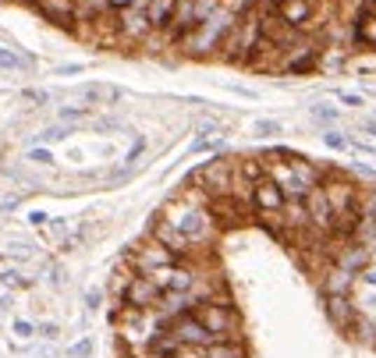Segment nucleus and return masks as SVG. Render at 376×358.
Wrapping results in <instances>:
<instances>
[{
  "label": "nucleus",
  "instance_id": "15",
  "mask_svg": "<svg viewBox=\"0 0 376 358\" xmlns=\"http://www.w3.org/2000/svg\"><path fill=\"white\" fill-rule=\"evenodd\" d=\"M355 43L376 50V0H365V8L355 18Z\"/></svg>",
  "mask_w": 376,
  "mask_h": 358
},
{
  "label": "nucleus",
  "instance_id": "13",
  "mask_svg": "<svg viewBox=\"0 0 376 358\" xmlns=\"http://www.w3.org/2000/svg\"><path fill=\"white\" fill-rule=\"evenodd\" d=\"M288 202V195L281 192V185L274 181V177H259V181L252 185V206L256 213H281Z\"/></svg>",
  "mask_w": 376,
  "mask_h": 358
},
{
  "label": "nucleus",
  "instance_id": "22",
  "mask_svg": "<svg viewBox=\"0 0 376 358\" xmlns=\"http://www.w3.org/2000/svg\"><path fill=\"white\" fill-rule=\"evenodd\" d=\"M323 146H327V149H334V153H344V149H351V139H348V135H341L337 128H330V132H323Z\"/></svg>",
  "mask_w": 376,
  "mask_h": 358
},
{
  "label": "nucleus",
  "instance_id": "29",
  "mask_svg": "<svg viewBox=\"0 0 376 358\" xmlns=\"http://www.w3.org/2000/svg\"><path fill=\"white\" fill-rule=\"evenodd\" d=\"M15 333H18V337H25V340H29V337H32V333H36V326H32V323H29V319H18V323H15Z\"/></svg>",
  "mask_w": 376,
  "mask_h": 358
},
{
  "label": "nucleus",
  "instance_id": "8",
  "mask_svg": "<svg viewBox=\"0 0 376 358\" xmlns=\"http://www.w3.org/2000/svg\"><path fill=\"white\" fill-rule=\"evenodd\" d=\"M132 259H135L139 273H149V270H160V266H174V263H181V256H178L171 245H164V242H160L156 234L149 237V242L135 245Z\"/></svg>",
  "mask_w": 376,
  "mask_h": 358
},
{
  "label": "nucleus",
  "instance_id": "5",
  "mask_svg": "<svg viewBox=\"0 0 376 358\" xmlns=\"http://www.w3.org/2000/svg\"><path fill=\"white\" fill-rule=\"evenodd\" d=\"M195 319L217 337V340H235L238 333H242V319H238V312H235V305L228 302V298L221 294V298H206V302H199L195 309Z\"/></svg>",
  "mask_w": 376,
  "mask_h": 358
},
{
  "label": "nucleus",
  "instance_id": "11",
  "mask_svg": "<svg viewBox=\"0 0 376 358\" xmlns=\"http://www.w3.org/2000/svg\"><path fill=\"white\" fill-rule=\"evenodd\" d=\"M305 209H309V227H312V230H319V234H330V230H334V209H330V199H327L323 185L309 188Z\"/></svg>",
  "mask_w": 376,
  "mask_h": 358
},
{
  "label": "nucleus",
  "instance_id": "33",
  "mask_svg": "<svg viewBox=\"0 0 376 358\" xmlns=\"http://www.w3.org/2000/svg\"><path fill=\"white\" fill-rule=\"evenodd\" d=\"M25 99H29V103H46V92H39V89H29V92H25Z\"/></svg>",
  "mask_w": 376,
  "mask_h": 358
},
{
  "label": "nucleus",
  "instance_id": "24",
  "mask_svg": "<svg viewBox=\"0 0 376 358\" xmlns=\"http://www.w3.org/2000/svg\"><path fill=\"white\" fill-rule=\"evenodd\" d=\"M22 64H25V61H22L15 50H4V46H0V71H18Z\"/></svg>",
  "mask_w": 376,
  "mask_h": 358
},
{
  "label": "nucleus",
  "instance_id": "36",
  "mask_svg": "<svg viewBox=\"0 0 376 358\" xmlns=\"http://www.w3.org/2000/svg\"><path fill=\"white\" fill-rule=\"evenodd\" d=\"M82 68L78 64H64V68H57V75H78Z\"/></svg>",
  "mask_w": 376,
  "mask_h": 358
},
{
  "label": "nucleus",
  "instance_id": "20",
  "mask_svg": "<svg viewBox=\"0 0 376 358\" xmlns=\"http://www.w3.org/2000/svg\"><path fill=\"white\" fill-rule=\"evenodd\" d=\"M309 117H312V121H319V125H337L341 110H337V106H327V103H319V106H309Z\"/></svg>",
  "mask_w": 376,
  "mask_h": 358
},
{
  "label": "nucleus",
  "instance_id": "2",
  "mask_svg": "<svg viewBox=\"0 0 376 358\" xmlns=\"http://www.w3.org/2000/svg\"><path fill=\"white\" fill-rule=\"evenodd\" d=\"M323 192H327V199H330V209H334V237L337 242H348V237L358 230V223H362V206H358V185L351 181L348 174H341V170H327L323 174Z\"/></svg>",
  "mask_w": 376,
  "mask_h": 358
},
{
  "label": "nucleus",
  "instance_id": "31",
  "mask_svg": "<svg viewBox=\"0 0 376 358\" xmlns=\"http://www.w3.org/2000/svg\"><path fill=\"white\" fill-rule=\"evenodd\" d=\"M29 160H32V163H53L46 149H32V153H29Z\"/></svg>",
  "mask_w": 376,
  "mask_h": 358
},
{
  "label": "nucleus",
  "instance_id": "23",
  "mask_svg": "<svg viewBox=\"0 0 376 358\" xmlns=\"http://www.w3.org/2000/svg\"><path fill=\"white\" fill-rule=\"evenodd\" d=\"M0 284H4V287H15V291L32 287V280H29V277H22L18 270H4V273H0Z\"/></svg>",
  "mask_w": 376,
  "mask_h": 358
},
{
  "label": "nucleus",
  "instance_id": "26",
  "mask_svg": "<svg viewBox=\"0 0 376 358\" xmlns=\"http://www.w3.org/2000/svg\"><path fill=\"white\" fill-rule=\"evenodd\" d=\"M68 135V128L64 125H53V128H43L39 135H36V142H61Z\"/></svg>",
  "mask_w": 376,
  "mask_h": 358
},
{
  "label": "nucleus",
  "instance_id": "32",
  "mask_svg": "<svg viewBox=\"0 0 376 358\" xmlns=\"http://www.w3.org/2000/svg\"><path fill=\"white\" fill-rule=\"evenodd\" d=\"M351 149L355 153H365V156H376V146L372 142H351Z\"/></svg>",
  "mask_w": 376,
  "mask_h": 358
},
{
  "label": "nucleus",
  "instance_id": "14",
  "mask_svg": "<svg viewBox=\"0 0 376 358\" xmlns=\"http://www.w3.org/2000/svg\"><path fill=\"white\" fill-rule=\"evenodd\" d=\"M174 8L178 0H146V15L153 22V32L167 39V29H171V18H174Z\"/></svg>",
  "mask_w": 376,
  "mask_h": 358
},
{
  "label": "nucleus",
  "instance_id": "12",
  "mask_svg": "<svg viewBox=\"0 0 376 358\" xmlns=\"http://www.w3.org/2000/svg\"><path fill=\"white\" fill-rule=\"evenodd\" d=\"M32 4L50 25L75 29V22H78V0H32Z\"/></svg>",
  "mask_w": 376,
  "mask_h": 358
},
{
  "label": "nucleus",
  "instance_id": "16",
  "mask_svg": "<svg viewBox=\"0 0 376 358\" xmlns=\"http://www.w3.org/2000/svg\"><path fill=\"white\" fill-rule=\"evenodd\" d=\"M327 312H330L334 326H341V330H348V326L355 323V309L348 305L344 291H330V294H327Z\"/></svg>",
  "mask_w": 376,
  "mask_h": 358
},
{
  "label": "nucleus",
  "instance_id": "27",
  "mask_svg": "<svg viewBox=\"0 0 376 358\" xmlns=\"http://www.w3.org/2000/svg\"><path fill=\"white\" fill-rule=\"evenodd\" d=\"M71 358H89L92 354V340L85 337V340H78V344H71V351H68Z\"/></svg>",
  "mask_w": 376,
  "mask_h": 358
},
{
  "label": "nucleus",
  "instance_id": "18",
  "mask_svg": "<svg viewBox=\"0 0 376 358\" xmlns=\"http://www.w3.org/2000/svg\"><path fill=\"white\" fill-rule=\"evenodd\" d=\"M252 135H259V139H274V135H284V125L277 121V117H259V121L252 125Z\"/></svg>",
  "mask_w": 376,
  "mask_h": 358
},
{
  "label": "nucleus",
  "instance_id": "28",
  "mask_svg": "<svg viewBox=\"0 0 376 358\" xmlns=\"http://www.w3.org/2000/svg\"><path fill=\"white\" fill-rule=\"evenodd\" d=\"M99 302H103V291H99V287H89V291H85V309H92V312H96V309H99Z\"/></svg>",
  "mask_w": 376,
  "mask_h": 358
},
{
  "label": "nucleus",
  "instance_id": "25",
  "mask_svg": "<svg viewBox=\"0 0 376 358\" xmlns=\"http://www.w3.org/2000/svg\"><path fill=\"white\" fill-rule=\"evenodd\" d=\"M334 99L344 103V106H365V96L362 92H351V89H334Z\"/></svg>",
  "mask_w": 376,
  "mask_h": 358
},
{
  "label": "nucleus",
  "instance_id": "3",
  "mask_svg": "<svg viewBox=\"0 0 376 358\" xmlns=\"http://www.w3.org/2000/svg\"><path fill=\"white\" fill-rule=\"evenodd\" d=\"M259 43H263V22H259V8H252V11L235 18V25H231V32H228V39H224L217 57H224L228 64L249 68V61L256 57Z\"/></svg>",
  "mask_w": 376,
  "mask_h": 358
},
{
  "label": "nucleus",
  "instance_id": "9",
  "mask_svg": "<svg viewBox=\"0 0 376 358\" xmlns=\"http://www.w3.org/2000/svg\"><path fill=\"white\" fill-rule=\"evenodd\" d=\"M121 298H125V305H135V309H156V302L164 298V287L149 273H135V277H128Z\"/></svg>",
  "mask_w": 376,
  "mask_h": 358
},
{
  "label": "nucleus",
  "instance_id": "4",
  "mask_svg": "<svg viewBox=\"0 0 376 358\" xmlns=\"http://www.w3.org/2000/svg\"><path fill=\"white\" fill-rule=\"evenodd\" d=\"M235 11L231 8H217L202 25H195L188 36H181V50L188 53V57H209V53H221V46H224V39H228V32H231V25H235Z\"/></svg>",
  "mask_w": 376,
  "mask_h": 358
},
{
  "label": "nucleus",
  "instance_id": "19",
  "mask_svg": "<svg viewBox=\"0 0 376 358\" xmlns=\"http://www.w3.org/2000/svg\"><path fill=\"white\" fill-rule=\"evenodd\" d=\"M351 68L362 71V75H372V71H376V50H372V46L358 50V53L351 57Z\"/></svg>",
  "mask_w": 376,
  "mask_h": 358
},
{
  "label": "nucleus",
  "instance_id": "6",
  "mask_svg": "<svg viewBox=\"0 0 376 358\" xmlns=\"http://www.w3.org/2000/svg\"><path fill=\"white\" fill-rule=\"evenodd\" d=\"M153 36V22L146 15V0H135L132 8L118 11V43L121 46H139Z\"/></svg>",
  "mask_w": 376,
  "mask_h": 358
},
{
  "label": "nucleus",
  "instance_id": "35",
  "mask_svg": "<svg viewBox=\"0 0 376 358\" xmlns=\"http://www.w3.org/2000/svg\"><path fill=\"white\" fill-rule=\"evenodd\" d=\"M106 4H111L114 11H121V8H132V4H135V0H106Z\"/></svg>",
  "mask_w": 376,
  "mask_h": 358
},
{
  "label": "nucleus",
  "instance_id": "21",
  "mask_svg": "<svg viewBox=\"0 0 376 358\" xmlns=\"http://www.w3.org/2000/svg\"><path fill=\"white\" fill-rule=\"evenodd\" d=\"M82 96H85L89 103H96V99L111 103V99H118V89H111V85H85V89H82Z\"/></svg>",
  "mask_w": 376,
  "mask_h": 358
},
{
  "label": "nucleus",
  "instance_id": "7",
  "mask_svg": "<svg viewBox=\"0 0 376 358\" xmlns=\"http://www.w3.org/2000/svg\"><path fill=\"white\" fill-rule=\"evenodd\" d=\"M178 344H185V347H206V344H213L217 337H213L199 319H195V312L188 309V312H178V316H171L167 319V326H164Z\"/></svg>",
  "mask_w": 376,
  "mask_h": 358
},
{
  "label": "nucleus",
  "instance_id": "30",
  "mask_svg": "<svg viewBox=\"0 0 376 358\" xmlns=\"http://www.w3.org/2000/svg\"><path fill=\"white\" fill-rule=\"evenodd\" d=\"M36 333H39V337H46V340H53V337L61 333V326H57V323H43V326H39Z\"/></svg>",
  "mask_w": 376,
  "mask_h": 358
},
{
  "label": "nucleus",
  "instance_id": "17",
  "mask_svg": "<svg viewBox=\"0 0 376 358\" xmlns=\"http://www.w3.org/2000/svg\"><path fill=\"white\" fill-rule=\"evenodd\" d=\"M199 351H202V358H249L242 337H235V340H213V344H206Z\"/></svg>",
  "mask_w": 376,
  "mask_h": 358
},
{
  "label": "nucleus",
  "instance_id": "10",
  "mask_svg": "<svg viewBox=\"0 0 376 358\" xmlns=\"http://www.w3.org/2000/svg\"><path fill=\"white\" fill-rule=\"evenodd\" d=\"M277 15L298 29V32H316L319 29V15H316V0H281Z\"/></svg>",
  "mask_w": 376,
  "mask_h": 358
},
{
  "label": "nucleus",
  "instance_id": "34",
  "mask_svg": "<svg viewBox=\"0 0 376 358\" xmlns=\"http://www.w3.org/2000/svg\"><path fill=\"white\" fill-rule=\"evenodd\" d=\"M362 132H365V135H372V139H376V117H369V121H362Z\"/></svg>",
  "mask_w": 376,
  "mask_h": 358
},
{
  "label": "nucleus",
  "instance_id": "37",
  "mask_svg": "<svg viewBox=\"0 0 376 358\" xmlns=\"http://www.w3.org/2000/svg\"><path fill=\"white\" fill-rule=\"evenodd\" d=\"M29 223H46V213H29Z\"/></svg>",
  "mask_w": 376,
  "mask_h": 358
},
{
  "label": "nucleus",
  "instance_id": "1",
  "mask_svg": "<svg viewBox=\"0 0 376 358\" xmlns=\"http://www.w3.org/2000/svg\"><path fill=\"white\" fill-rule=\"evenodd\" d=\"M164 245H171L178 256L195 252L199 245H206L213 237V213L202 199L181 192L174 195L156 216V230H153Z\"/></svg>",
  "mask_w": 376,
  "mask_h": 358
}]
</instances>
